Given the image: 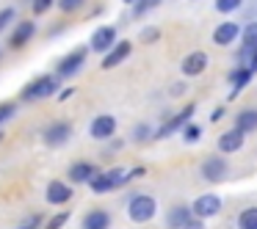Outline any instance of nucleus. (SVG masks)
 Returning a JSON list of instances; mask_svg holds the SVG:
<instances>
[{
	"mask_svg": "<svg viewBox=\"0 0 257 229\" xmlns=\"http://www.w3.org/2000/svg\"><path fill=\"white\" fill-rule=\"evenodd\" d=\"M58 91V78L56 75H45V78L31 80L23 89V102H42L47 97H53Z\"/></svg>",
	"mask_w": 257,
	"mask_h": 229,
	"instance_id": "nucleus-1",
	"label": "nucleus"
},
{
	"mask_svg": "<svg viewBox=\"0 0 257 229\" xmlns=\"http://www.w3.org/2000/svg\"><path fill=\"white\" fill-rule=\"evenodd\" d=\"M155 212H158V201L152 199V196H147V193L133 196V199H130V204H127V215H130V221H136V223L152 221V215H155Z\"/></svg>",
	"mask_w": 257,
	"mask_h": 229,
	"instance_id": "nucleus-2",
	"label": "nucleus"
},
{
	"mask_svg": "<svg viewBox=\"0 0 257 229\" xmlns=\"http://www.w3.org/2000/svg\"><path fill=\"white\" fill-rule=\"evenodd\" d=\"M122 182H127V171H124V168H111V171L94 174V177L89 179V185H91L94 193H108V190L119 188Z\"/></svg>",
	"mask_w": 257,
	"mask_h": 229,
	"instance_id": "nucleus-3",
	"label": "nucleus"
},
{
	"mask_svg": "<svg viewBox=\"0 0 257 229\" xmlns=\"http://www.w3.org/2000/svg\"><path fill=\"white\" fill-rule=\"evenodd\" d=\"M113 45H116V28H113V25H102V28H97L94 34H91L89 47L94 53H108Z\"/></svg>",
	"mask_w": 257,
	"mask_h": 229,
	"instance_id": "nucleus-4",
	"label": "nucleus"
},
{
	"mask_svg": "<svg viewBox=\"0 0 257 229\" xmlns=\"http://www.w3.org/2000/svg\"><path fill=\"white\" fill-rule=\"evenodd\" d=\"M69 135H72V124L69 122H53L50 127L42 133V138H45L47 146H61L69 141Z\"/></svg>",
	"mask_w": 257,
	"mask_h": 229,
	"instance_id": "nucleus-5",
	"label": "nucleus"
},
{
	"mask_svg": "<svg viewBox=\"0 0 257 229\" xmlns=\"http://www.w3.org/2000/svg\"><path fill=\"white\" fill-rule=\"evenodd\" d=\"M191 210H194L196 218H213V215L221 212V199H218L216 193H205V196H199V199L194 201Z\"/></svg>",
	"mask_w": 257,
	"mask_h": 229,
	"instance_id": "nucleus-6",
	"label": "nucleus"
},
{
	"mask_svg": "<svg viewBox=\"0 0 257 229\" xmlns=\"http://www.w3.org/2000/svg\"><path fill=\"white\" fill-rule=\"evenodd\" d=\"M86 47H78L75 53H69L67 58H64L61 64H58V78H72L75 72H78L80 67H83V61H86Z\"/></svg>",
	"mask_w": 257,
	"mask_h": 229,
	"instance_id": "nucleus-7",
	"label": "nucleus"
},
{
	"mask_svg": "<svg viewBox=\"0 0 257 229\" xmlns=\"http://www.w3.org/2000/svg\"><path fill=\"white\" fill-rule=\"evenodd\" d=\"M89 133H91V138H97V141H105V138H111L113 133H116V119L113 116H97L94 122H91V127H89Z\"/></svg>",
	"mask_w": 257,
	"mask_h": 229,
	"instance_id": "nucleus-8",
	"label": "nucleus"
},
{
	"mask_svg": "<svg viewBox=\"0 0 257 229\" xmlns=\"http://www.w3.org/2000/svg\"><path fill=\"white\" fill-rule=\"evenodd\" d=\"M130 50H133V45H130V42H116V45H113L111 50L105 53V58H102V69L119 67V64H122L124 58L130 56Z\"/></svg>",
	"mask_w": 257,
	"mask_h": 229,
	"instance_id": "nucleus-9",
	"label": "nucleus"
},
{
	"mask_svg": "<svg viewBox=\"0 0 257 229\" xmlns=\"http://www.w3.org/2000/svg\"><path fill=\"white\" fill-rule=\"evenodd\" d=\"M202 177L210 179V182H221L227 177V163H224V157H207L202 163Z\"/></svg>",
	"mask_w": 257,
	"mask_h": 229,
	"instance_id": "nucleus-10",
	"label": "nucleus"
},
{
	"mask_svg": "<svg viewBox=\"0 0 257 229\" xmlns=\"http://www.w3.org/2000/svg\"><path fill=\"white\" fill-rule=\"evenodd\" d=\"M34 34H36V25L31 23V20H23V23L14 28V34H12V39H9V45H12L14 50H20V47H25L31 39H34Z\"/></svg>",
	"mask_w": 257,
	"mask_h": 229,
	"instance_id": "nucleus-11",
	"label": "nucleus"
},
{
	"mask_svg": "<svg viewBox=\"0 0 257 229\" xmlns=\"http://www.w3.org/2000/svg\"><path fill=\"white\" fill-rule=\"evenodd\" d=\"M69 199H72V188H69L67 182L53 179V182L47 185V201H50V204H67Z\"/></svg>",
	"mask_w": 257,
	"mask_h": 229,
	"instance_id": "nucleus-12",
	"label": "nucleus"
},
{
	"mask_svg": "<svg viewBox=\"0 0 257 229\" xmlns=\"http://www.w3.org/2000/svg\"><path fill=\"white\" fill-rule=\"evenodd\" d=\"M238 36H240V28L235 23H221L216 31H213V42H216L218 47H229Z\"/></svg>",
	"mask_w": 257,
	"mask_h": 229,
	"instance_id": "nucleus-13",
	"label": "nucleus"
},
{
	"mask_svg": "<svg viewBox=\"0 0 257 229\" xmlns=\"http://www.w3.org/2000/svg\"><path fill=\"white\" fill-rule=\"evenodd\" d=\"M191 116H194V105H185L183 111L177 113V116H172V119H169V122L163 124L161 130H158V138H166V135H172L174 130H180V127H183V124L188 122Z\"/></svg>",
	"mask_w": 257,
	"mask_h": 229,
	"instance_id": "nucleus-14",
	"label": "nucleus"
},
{
	"mask_svg": "<svg viewBox=\"0 0 257 229\" xmlns=\"http://www.w3.org/2000/svg\"><path fill=\"white\" fill-rule=\"evenodd\" d=\"M243 135H246V133H240L238 127L227 130V133L218 138V149H221L224 155H229V152H238L240 146H243Z\"/></svg>",
	"mask_w": 257,
	"mask_h": 229,
	"instance_id": "nucleus-15",
	"label": "nucleus"
},
{
	"mask_svg": "<svg viewBox=\"0 0 257 229\" xmlns=\"http://www.w3.org/2000/svg\"><path fill=\"white\" fill-rule=\"evenodd\" d=\"M205 67H207V56L205 53H188L185 56V61H183V75H188V78H194V75H202L205 72Z\"/></svg>",
	"mask_w": 257,
	"mask_h": 229,
	"instance_id": "nucleus-16",
	"label": "nucleus"
},
{
	"mask_svg": "<svg viewBox=\"0 0 257 229\" xmlns=\"http://www.w3.org/2000/svg\"><path fill=\"white\" fill-rule=\"evenodd\" d=\"M111 226V215L105 210H91L83 215V229H108Z\"/></svg>",
	"mask_w": 257,
	"mask_h": 229,
	"instance_id": "nucleus-17",
	"label": "nucleus"
},
{
	"mask_svg": "<svg viewBox=\"0 0 257 229\" xmlns=\"http://www.w3.org/2000/svg\"><path fill=\"white\" fill-rule=\"evenodd\" d=\"M235 127H238L240 133H254V130H257V111H254V108L240 111L238 116H235Z\"/></svg>",
	"mask_w": 257,
	"mask_h": 229,
	"instance_id": "nucleus-18",
	"label": "nucleus"
},
{
	"mask_svg": "<svg viewBox=\"0 0 257 229\" xmlns=\"http://www.w3.org/2000/svg\"><path fill=\"white\" fill-rule=\"evenodd\" d=\"M94 174H97V168L91 166V163H75V166L69 168V179H72V182H89Z\"/></svg>",
	"mask_w": 257,
	"mask_h": 229,
	"instance_id": "nucleus-19",
	"label": "nucleus"
},
{
	"mask_svg": "<svg viewBox=\"0 0 257 229\" xmlns=\"http://www.w3.org/2000/svg\"><path fill=\"white\" fill-rule=\"evenodd\" d=\"M191 215H194V210H188V207H174V210L169 212V218H166V226L169 229H183Z\"/></svg>",
	"mask_w": 257,
	"mask_h": 229,
	"instance_id": "nucleus-20",
	"label": "nucleus"
},
{
	"mask_svg": "<svg viewBox=\"0 0 257 229\" xmlns=\"http://www.w3.org/2000/svg\"><path fill=\"white\" fill-rule=\"evenodd\" d=\"M251 75H254V72H251L249 67H240V69H235V72L229 75V80H232V83H235V89H232V97L238 94V91L243 89L246 83H249V80H251Z\"/></svg>",
	"mask_w": 257,
	"mask_h": 229,
	"instance_id": "nucleus-21",
	"label": "nucleus"
},
{
	"mask_svg": "<svg viewBox=\"0 0 257 229\" xmlns=\"http://www.w3.org/2000/svg\"><path fill=\"white\" fill-rule=\"evenodd\" d=\"M238 226L240 229H257V207H246L238 215Z\"/></svg>",
	"mask_w": 257,
	"mask_h": 229,
	"instance_id": "nucleus-22",
	"label": "nucleus"
},
{
	"mask_svg": "<svg viewBox=\"0 0 257 229\" xmlns=\"http://www.w3.org/2000/svg\"><path fill=\"white\" fill-rule=\"evenodd\" d=\"M240 3H243V0H216V12L232 14L235 9H240Z\"/></svg>",
	"mask_w": 257,
	"mask_h": 229,
	"instance_id": "nucleus-23",
	"label": "nucleus"
},
{
	"mask_svg": "<svg viewBox=\"0 0 257 229\" xmlns=\"http://www.w3.org/2000/svg\"><path fill=\"white\" fill-rule=\"evenodd\" d=\"M14 113H17V102H0V124H6Z\"/></svg>",
	"mask_w": 257,
	"mask_h": 229,
	"instance_id": "nucleus-24",
	"label": "nucleus"
},
{
	"mask_svg": "<svg viewBox=\"0 0 257 229\" xmlns=\"http://www.w3.org/2000/svg\"><path fill=\"white\" fill-rule=\"evenodd\" d=\"M67 221H69V212H58V215H53V218H50V221H47L42 229H61Z\"/></svg>",
	"mask_w": 257,
	"mask_h": 229,
	"instance_id": "nucleus-25",
	"label": "nucleus"
},
{
	"mask_svg": "<svg viewBox=\"0 0 257 229\" xmlns=\"http://www.w3.org/2000/svg\"><path fill=\"white\" fill-rule=\"evenodd\" d=\"M240 34H243V45H257V23H249Z\"/></svg>",
	"mask_w": 257,
	"mask_h": 229,
	"instance_id": "nucleus-26",
	"label": "nucleus"
},
{
	"mask_svg": "<svg viewBox=\"0 0 257 229\" xmlns=\"http://www.w3.org/2000/svg\"><path fill=\"white\" fill-rule=\"evenodd\" d=\"M83 3L86 0H58V9H61L64 14H72V12H78Z\"/></svg>",
	"mask_w": 257,
	"mask_h": 229,
	"instance_id": "nucleus-27",
	"label": "nucleus"
},
{
	"mask_svg": "<svg viewBox=\"0 0 257 229\" xmlns=\"http://www.w3.org/2000/svg\"><path fill=\"white\" fill-rule=\"evenodd\" d=\"M39 223H42V215H39V212H34V215H28L17 229H39Z\"/></svg>",
	"mask_w": 257,
	"mask_h": 229,
	"instance_id": "nucleus-28",
	"label": "nucleus"
},
{
	"mask_svg": "<svg viewBox=\"0 0 257 229\" xmlns=\"http://www.w3.org/2000/svg\"><path fill=\"white\" fill-rule=\"evenodd\" d=\"M158 3H161V0H139V3H136V17H141V14H147L152 6H158Z\"/></svg>",
	"mask_w": 257,
	"mask_h": 229,
	"instance_id": "nucleus-29",
	"label": "nucleus"
},
{
	"mask_svg": "<svg viewBox=\"0 0 257 229\" xmlns=\"http://www.w3.org/2000/svg\"><path fill=\"white\" fill-rule=\"evenodd\" d=\"M31 3H34V14H47L56 0H31Z\"/></svg>",
	"mask_w": 257,
	"mask_h": 229,
	"instance_id": "nucleus-30",
	"label": "nucleus"
},
{
	"mask_svg": "<svg viewBox=\"0 0 257 229\" xmlns=\"http://www.w3.org/2000/svg\"><path fill=\"white\" fill-rule=\"evenodd\" d=\"M14 14H17L14 9H3V12H0V31H6V25L14 20Z\"/></svg>",
	"mask_w": 257,
	"mask_h": 229,
	"instance_id": "nucleus-31",
	"label": "nucleus"
},
{
	"mask_svg": "<svg viewBox=\"0 0 257 229\" xmlns=\"http://www.w3.org/2000/svg\"><path fill=\"white\" fill-rule=\"evenodd\" d=\"M183 135H185V141H196V138L202 135V130L196 127V124H188V127L183 130Z\"/></svg>",
	"mask_w": 257,
	"mask_h": 229,
	"instance_id": "nucleus-32",
	"label": "nucleus"
},
{
	"mask_svg": "<svg viewBox=\"0 0 257 229\" xmlns=\"http://www.w3.org/2000/svg\"><path fill=\"white\" fill-rule=\"evenodd\" d=\"M158 36H161V31H158V28H147L144 34H141V39H144V42H158Z\"/></svg>",
	"mask_w": 257,
	"mask_h": 229,
	"instance_id": "nucleus-33",
	"label": "nucleus"
},
{
	"mask_svg": "<svg viewBox=\"0 0 257 229\" xmlns=\"http://www.w3.org/2000/svg\"><path fill=\"white\" fill-rule=\"evenodd\" d=\"M183 229H205V223H202V218H194V215H191L188 221H185Z\"/></svg>",
	"mask_w": 257,
	"mask_h": 229,
	"instance_id": "nucleus-34",
	"label": "nucleus"
},
{
	"mask_svg": "<svg viewBox=\"0 0 257 229\" xmlns=\"http://www.w3.org/2000/svg\"><path fill=\"white\" fill-rule=\"evenodd\" d=\"M136 138H139V141H144V138H150V127H147V124H141V127H136Z\"/></svg>",
	"mask_w": 257,
	"mask_h": 229,
	"instance_id": "nucleus-35",
	"label": "nucleus"
},
{
	"mask_svg": "<svg viewBox=\"0 0 257 229\" xmlns=\"http://www.w3.org/2000/svg\"><path fill=\"white\" fill-rule=\"evenodd\" d=\"M124 3H130V6H136V3H139V0H124Z\"/></svg>",
	"mask_w": 257,
	"mask_h": 229,
	"instance_id": "nucleus-36",
	"label": "nucleus"
}]
</instances>
